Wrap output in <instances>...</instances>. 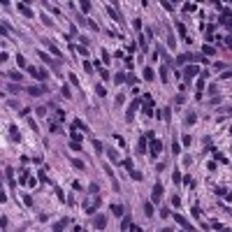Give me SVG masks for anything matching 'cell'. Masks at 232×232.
<instances>
[{
  "instance_id": "21",
  "label": "cell",
  "mask_w": 232,
  "mask_h": 232,
  "mask_svg": "<svg viewBox=\"0 0 232 232\" xmlns=\"http://www.w3.org/2000/svg\"><path fill=\"white\" fill-rule=\"evenodd\" d=\"M214 51H216V47H211V44H204V56H211Z\"/></svg>"
},
{
  "instance_id": "30",
  "label": "cell",
  "mask_w": 232,
  "mask_h": 232,
  "mask_svg": "<svg viewBox=\"0 0 232 232\" xmlns=\"http://www.w3.org/2000/svg\"><path fill=\"white\" fill-rule=\"evenodd\" d=\"M47 47H49V51H51V53H53V56H60V51H58V49H56V47H53V44H47Z\"/></svg>"
},
{
  "instance_id": "23",
  "label": "cell",
  "mask_w": 232,
  "mask_h": 232,
  "mask_svg": "<svg viewBox=\"0 0 232 232\" xmlns=\"http://www.w3.org/2000/svg\"><path fill=\"white\" fill-rule=\"evenodd\" d=\"M72 165H74V167H77V169H84V163H81L79 158H72Z\"/></svg>"
},
{
  "instance_id": "9",
  "label": "cell",
  "mask_w": 232,
  "mask_h": 232,
  "mask_svg": "<svg viewBox=\"0 0 232 232\" xmlns=\"http://www.w3.org/2000/svg\"><path fill=\"white\" fill-rule=\"evenodd\" d=\"M188 60H195V58L190 56V53H181V56L176 58V63H188Z\"/></svg>"
},
{
  "instance_id": "17",
  "label": "cell",
  "mask_w": 232,
  "mask_h": 232,
  "mask_svg": "<svg viewBox=\"0 0 232 232\" xmlns=\"http://www.w3.org/2000/svg\"><path fill=\"white\" fill-rule=\"evenodd\" d=\"M144 214H146V216H153V204H151V202L144 204Z\"/></svg>"
},
{
  "instance_id": "5",
  "label": "cell",
  "mask_w": 232,
  "mask_h": 232,
  "mask_svg": "<svg viewBox=\"0 0 232 232\" xmlns=\"http://www.w3.org/2000/svg\"><path fill=\"white\" fill-rule=\"evenodd\" d=\"M93 225L98 227V230H102V227L107 225V218L105 216H95V221H93Z\"/></svg>"
},
{
  "instance_id": "20",
  "label": "cell",
  "mask_w": 232,
  "mask_h": 232,
  "mask_svg": "<svg viewBox=\"0 0 232 232\" xmlns=\"http://www.w3.org/2000/svg\"><path fill=\"white\" fill-rule=\"evenodd\" d=\"M70 149H72V151H79V149H81V142H77V139H72V142H70Z\"/></svg>"
},
{
  "instance_id": "11",
  "label": "cell",
  "mask_w": 232,
  "mask_h": 232,
  "mask_svg": "<svg viewBox=\"0 0 232 232\" xmlns=\"http://www.w3.org/2000/svg\"><path fill=\"white\" fill-rule=\"evenodd\" d=\"M42 86H30V88H28V93H30V95H42Z\"/></svg>"
},
{
  "instance_id": "4",
  "label": "cell",
  "mask_w": 232,
  "mask_h": 232,
  "mask_svg": "<svg viewBox=\"0 0 232 232\" xmlns=\"http://www.w3.org/2000/svg\"><path fill=\"white\" fill-rule=\"evenodd\" d=\"M16 7H19V12H21L23 16H28V19H30V16H33V10H30V7H28V5H23V2H19V5H16Z\"/></svg>"
},
{
  "instance_id": "8",
  "label": "cell",
  "mask_w": 232,
  "mask_h": 232,
  "mask_svg": "<svg viewBox=\"0 0 232 232\" xmlns=\"http://www.w3.org/2000/svg\"><path fill=\"white\" fill-rule=\"evenodd\" d=\"M146 139H149V137H139V142H137V153H144V151H146Z\"/></svg>"
},
{
  "instance_id": "24",
  "label": "cell",
  "mask_w": 232,
  "mask_h": 232,
  "mask_svg": "<svg viewBox=\"0 0 232 232\" xmlns=\"http://www.w3.org/2000/svg\"><path fill=\"white\" fill-rule=\"evenodd\" d=\"M128 227H130V218L126 216V218H123V223H121V232H123V230H128Z\"/></svg>"
},
{
  "instance_id": "12",
  "label": "cell",
  "mask_w": 232,
  "mask_h": 232,
  "mask_svg": "<svg viewBox=\"0 0 232 232\" xmlns=\"http://www.w3.org/2000/svg\"><path fill=\"white\" fill-rule=\"evenodd\" d=\"M16 63H19V68H23V70H28V63H26V58L21 56V53H19V56H16Z\"/></svg>"
},
{
  "instance_id": "7",
  "label": "cell",
  "mask_w": 232,
  "mask_h": 232,
  "mask_svg": "<svg viewBox=\"0 0 232 232\" xmlns=\"http://www.w3.org/2000/svg\"><path fill=\"white\" fill-rule=\"evenodd\" d=\"M172 216H174V218H176V223H179V225H184V227H186V230H190V223H188V221H186V218H184V216H179V214H172Z\"/></svg>"
},
{
  "instance_id": "19",
  "label": "cell",
  "mask_w": 232,
  "mask_h": 232,
  "mask_svg": "<svg viewBox=\"0 0 232 232\" xmlns=\"http://www.w3.org/2000/svg\"><path fill=\"white\" fill-rule=\"evenodd\" d=\"M153 77H156V74H153V70H151V68H146V70H144V79H149V81H151Z\"/></svg>"
},
{
  "instance_id": "25",
  "label": "cell",
  "mask_w": 232,
  "mask_h": 232,
  "mask_svg": "<svg viewBox=\"0 0 232 232\" xmlns=\"http://www.w3.org/2000/svg\"><path fill=\"white\" fill-rule=\"evenodd\" d=\"M172 181H174V184H181V181H184V176H181V174H179V172H174V176H172Z\"/></svg>"
},
{
  "instance_id": "18",
  "label": "cell",
  "mask_w": 232,
  "mask_h": 232,
  "mask_svg": "<svg viewBox=\"0 0 232 232\" xmlns=\"http://www.w3.org/2000/svg\"><path fill=\"white\" fill-rule=\"evenodd\" d=\"M130 179H135V181H142V172H137V169H132V172H130Z\"/></svg>"
},
{
  "instance_id": "3",
  "label": "cell",
  "mask_w": 232,
  "mask_h": 232,
  "mask_svg": "<svg viewBox=\"0 0 232 232\" xmlns=\"http://www.w3.org/2000/svg\"><path fill=\"white\" fill-rule=\"evenodd\" d=\"M197 72H200V68H197V65H188V68H186V79H193Z\"/></svg>"
},
{
  "instance_id": "27",
  "label": "cell",
  "mask_w": 232,
  "mask_h": 232,
  "mask_svg": "<svg viewBox=\"0 0 232 232\" xmlns=\"http://www.w3.org/2000/svg\"><path fill=\"white\" fill-rule=\"evenodd\" d=\"M184 10H186V12H195V10H197V7H195V5H193V2H186V5H184Z\"/></svg>"
},
{
  "instance_id": "26",
  "label": "cell",
  "mask_w": 232,
  "mask_h": 232,
  "mask_svg": "<svg viewBox=\"0 0 232 232\" xmlns=\"http://www.w3.org/2000/svg\"><path fill=\"white\" fill-rule=\"evenodd\" d=\"M172 151H174V156H176V153H179V151H181V144H179V142H176V139H174V144H172Z\"/></svg>"
},
{
  "instance_id": "2",
  "label": "cell",
  "mask_w": 232,
  "mask_h": 232,
  "mask_svg": "<svg viewBox=\"0 0 232 232\" xmlns=\"http://www.w3.org/2000/svg\"><path fill=\"white\" fill-rule=\"evenodd\" d=\"M160 200H163V186L156 184L153 186V193H151V202H160Z\"/></svg>"
},
{
  "instance_id": "10",
  "label": "cell",
  "mask_w": 232,
  "mask_h": 232,
  "mask_svg": "<svg viewBox=\"0 0 232 232\" xmlns=\"http://www.w3.org/2000/svg\"><path fill=\"white\" fill-rule=\"evenodd\" d=\"M111 211H114V216H118V218L123 216V207L121 204H111Z\"/></svg>"
},
{
  "instance_id": "15",
  "label": "cell",
  "mask_w": 232,
  "mask_h": 232,
  "mask_svg": "<svg viewBox=\"0 0 232 232\" xmlns=\"http://www.w3.org/2000/svg\"><path fill=\"white\" fill-rule=\"evenodd\" d=\"M137 107H139V100H135V102L130 105V109H128V118H132V114H135V109H137Z\"/></svg>"
},
{
  "instance_id": "13",
  "label": "cell",
  "mask_w": 232,
  "mask_h": 232,
  "mask_svg": "<svg viewBox=\"0 0 232 232\" xmlns=\"http://www.w3.org/2000/svg\"><path fill=\"white\" fill-rule=\"evenodd\" d=\"M114 81H116V84H123V81H128V77L123 72H118V74H114Z\"/></svg>"
},
{
  "instance_id": "34",
  "label": "cell",
  "mask_w": 232,
  "mask_h": 232,
  "mask_svg": "<svg viewBox=\"0 0 232 232\" xmlns=\"http://www.w3.org/2000/svg\"><path fill=\"white\" fill-rule=\"evenodd\" d=\"M190 142H193V137H188V135H186V137H184V146H190Z\"/></svg>"
},
{
  "instance_id": "32",
  "label": "cell",
  "mask_w": 232,
  "mask_h": 232,
  "mask_svg": "<svg viewBox=\"0 0 232 232\" xmlns=\"http://www.w3.org/2000/svg\"><path fill=\"white\" fill-rule=\"evenodd\" d=\"M40 58H42V60H47V65H51V58H49L44 51H40Z\"/></svg>"
},
{
  "instance_id": "31",
  "label": "cell",
  "mask_w": 232,
  "mask_h": 232,
  "mask_svg": "<svg viewBox=\"0 0 232 232\" xmlns=\"http://www.w3.org/2000/svg\"><path fill=\"white\" fill-rule=\"evenodd\" d=\"M81 10H84V14H88L91 12V2H81Z\"/></svg>"
},
{
  "instance_id": "28",
  "label": "cell",
  "mask_w": 232,
  "mask_h": 232,
  "mask_svg": "<svg viewBox=\"0 0 232 232\" xmlns=\"http://www.w3.org/2000/svg\"><path fill=\"white\" fill-rule=\"evenodd\" d=\"M74 49H77V53H81V56H86V53H88V49H86L84 44H81V47H74Z\"/></svg>"
},
{
  "instance_id": "14",
  "label": "cell",
  "mask_w": 232,
  "mask_h": 232,
  "mask_svg": "<svg viewBox=\"0 0 232 232\" xmlns=\"http://www.w3.org/2000/svg\"><path fill=\"white\" fill-rule=\"evenodd\" d=\"M65 225H68V218H65V221H58L56 225H53V232H60V230H63Z\"/></svg>"
},
{
  "instance_id": "33",
  "label": "cell",
  "mask_w": 232,
  "mask_h": 232,
  "mask_svg": "<svg viewBox=\"0 0 232 232\" xmlns=\"http://www.w3.org/2000/svg\"><path fill=\"white\" fill-rule=\"evenodd\" d=\"M10 79H14V81H19V79H21V74H19V72H10Z\"/></svg>"
},
{
  "instance_id": "16",
  "label": "cell",
  "mask_w": 232,
  "mask_h": 232,
  "mask_svg": "<svg viewBox=\"0 0 232 232\" xmlns=\"http://www.w3.org/2000/svg\"><path fill=\"white\" fill-rule=\"evenodd\" d=\"M107 156H109V158L114 160V163H121V158H118V153H116V151H111V149L107 151Z\"/></svg>"
},
{
  "instance_id": "6",
  "label": "cell",
  "mask_w": 232,
  "mask_h": 232,
  "mask_svg": "<svg viewBox=\"0 0 232 232\" xmlns=\"http://www.w3.org/2000/svg\"><path fill=\"white\" fill-rule=\"evenodd\" d=\"M10 135H12V142H21V135H19L16 126H10Z\"/></svg>"
},
{
  "instance_id": "29",
  "label": "cell",
  "mask_w": 232,
  "mask_h": 232,
  "mask_svg": "<svg viewBox=\"0 0 232 232\" xmlns=\"http://www.w3.org/2000/svg\"><path fill=\"white\" fill-rule=\"evenodd\" d=\"M197 118H195V114H188V118H186V123H188V126H193V123H195Z\"/></svg>"
},
{
  "instance_id": "22",
  "label": "cell",
  "mask_w": 232,
  "mask_h": 232,
  "mask_svg": "<svg viewBox=\"0 0 232 232\" xmlns=\"http://www.w3.org/2000/svg\"><path fill=\"white\" fill-rule=\"evenodd\" d=\"M176 30H179V35L186 37V26H184V23H176ZM186 40H188V37H186Z\"/></svg>"
},
{
  "instance_id": "1",
  "label": "cell",
  "mask_w": 232,
  "mask_h": 232,
  "mask_svg": "<svg viewBox=\"0 0 232 232\" xmlns=\"http://www.w3.org/2000/svg\"><path fill=\"white\" fill-rule=\"evenodd\" d=\"M160 151H163V144H160V139L153 137V139H151V156H153V158H158Z\"/></svg>"
}]
</instances>
